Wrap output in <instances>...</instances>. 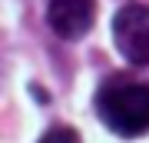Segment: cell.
I'll return each mask as SVG.
<instances>
[{
    "label": "cell",
    "mask_w": 149,
    "mask_h": 143,
    "mask_svg": "<svg viewBox=\"0 0 149 143\" xmlns=\"http://www.w3.org/2000/svg\"><path fill=\"white\" fill-rule=\"evenodd\" d=\"M96 113L116 137H143L149 133V83L129 77H109L96 90Z\"/></svg>",
    "instance_id": "cell-1"
},
{
    "label": "cell",
    "mask_w": 149,
    "mask_h": 143,
    "mask_svg": "<svg viewBox=\"0 0 149 143\" xmlns=\"http://www.w3.org/2000/svg\"><path fill=\"white\" fill-rule=\"evenodd\" d=\"M113 43L123 53V60L133 67L149 63V7L126 4L113 17Z\"/></svg>",
    "instance_id": "cell-2"
},
{
    "label": "cell",
    "mask_w": 149,
    "mask_h": 143,
    "mask_svg": "<svg viewBox=\"0 0 149 143\" xmlns=\"http://www.w3.org/2000/svg\"><path fill=\"white\" fill-rule=\"evenodd\" d=\"M47 23L60 40H80L96 23V0H47Z\"/></svg>",
    "instance_id": "cell-3"
},
{
    "label": "cell",
    "mask_w": 149,
    "mask_h": 143,
    "mask_svg": "<svg viewBox=\"0 0 149 143\" xmlns=\"http://www.w3.org/2000/svg\"><path fill=\"white\" fill-rule=\"evenodd\" d=\"M40 143H80V133H76L73 127H53L43 133Z\"/></svg>",
    "instance_id": "cell-4"
}]
</instances>
